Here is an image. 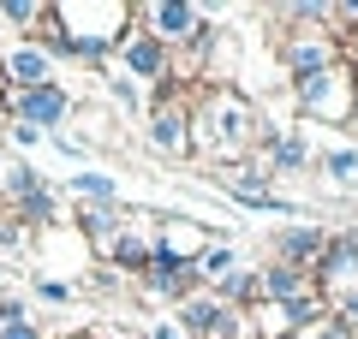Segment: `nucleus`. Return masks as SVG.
Here are the masks:
<instances>
[{
	"label": "nucleus",
	"instance_id": "7ed1b4c3",
	"mask_svg": "<svg viewBox=\"0 0 358 339\" xmlns=\"http://www.w3.org/2000/svg\"><path fill=\"white\" fill-rule=\"evenodd\" d=\"M287 101H293V113L310 131L317 126L322 131H352V119H358V66L341 60L317 77H299V84H287Z\"/></svg>",
	"mask_w": 358,
	"mask_h": 339
},
{
	"label": "nucleus",
	"instance_id": "1a4fd4ad",
	"mask_svg": "<svg viewBox=\"0 0 358 339\" xmlns=\"http://www.w3.org/2000/svg\"><path fill=\"white\" fill-rule=\"evenodd\" d=\"M6 107H13V119H24V126H36L42 137H48V131H60L78 113V101H72V89L54 77V84H36V89H6Z\"/></svg>",
	"mask_w": 358,
	"mask_h": 339
},
{
	"label": "nucleus",
	"instance_id": "6ab92c4d",
	"mask_svg": "<svg viewBox=\"0 0 358 339\" xmlns=\"http://www.w3.org/2000/svg\"><path fill=\"white\" fill-rule=\"evenodd\" d=\"M197 274H203V286L215 292L227 274H239V256H233L227 244H209V250H203V262H197Z\"/></svg>",
	"mask_w": 358,
	"mask_h": 339
},
{
	"label": "nucleus",
	"instance_id": "9d476101",
	"mask_svg": "<svg viewBox=\"0 0 358 339\" xmlns=\"http://www.w3.org/2000/svg\"><path fill=\"white\" fill-rule=\"evenodd\" d=\"M317 292L329 298V310L346 298V292H358V226H334V239H329V250H322V262H317Z\"/></svg>",
	"mask_w": 358,
	"mask_h": 339
},
{
	"label": "nucleus",
	"instance_id": "a878e982",
	"mask_svg": "<svg viewBox=\"0 0 358 339\" xmlns=\"http://www.w3.org/2000/svg\"><path fill=\"white\" fill-rule=\"evenodd\" d=\"M346 60H352V66H358V42H352V48H346Z\"/></svg>",
	"mask_w": 358,
	"mask_h": 339
},
{
	"label": "nucleus",
	"instance_id": "f8f14e48",
	"mask_svg": "<svg viewBox=\"0 0 358 339\" xmlns=\"http://www.w3.org/2000/svg\"><path fill=\"white\" fill-rule=\"evenodd\" d=\"M251 161L263 167L268 179H287V173H305V167H317V149H310L305 126H275V131L263 126V143H257Z\"/></svg>",
	"mask_w": 358,
	"mask_h": 339
},
{
	"label": "nucleus",
	"instance_id": "2eb2a0df",
	"mask_svg": "<svg viewBox=\"0 0 358 339\" xmlns=\"http://www.w3.org/2000/svg\"><path fill=\"white\" fill-rule=\"evenodd\" d=\"M305 292H317V280L299 268H275V262L257 268V303H299Z\"/></svg>",
	"mask_w": 358,
	"mask_h": 339
},
{
	"label": "nucleus",
	"instance_id": "412c9836",
	"mask_svg": "<svg viewBox=\"0 0 358 339\" xmlns=\"http://www.w3.org/2000/svg\"><path fill=\"white\" fill-rule=\"evenodd\" d=\"M6 137H13L18 149H30V143H42V131H36V126H24V119H13V126H6Z\"/></svg>",
	"mask_w": 358,
	"mask_h": 339
},
{
	"label": "nucleus",
	"instance_id": "f257e3e1",
	"mask_svg": "<svg viewBox=\"0 0 358 339\" xmlns=\"http://www.w3.org/2000/svg\"><path fill=\"white\" fill-rule=\"evenodd\" d=\"M263 143V107L251 89H203L192 107V161L227 167V161H251Z\"/></svg>",
	"mask_w": 358,
	"mask_h": 339
},
{
	"label": "nucleus",
	"instance_id": "b1692460",
	"mask_svg": "<svg viewBox=\"0 0 358 339\" xmlns=\"http://www.w3.org/2000/svg\"><path fill=\"white\" fill-rule=\"evenodd\" d=\"M155 339H185V333H179L173 322H155Z\"/></svg>",
	"mask_w": 358,
	"mask_h": 339
},
{
	"label": "nucleus",
	"instance_id": "4468645a",
	"mask_svg": "<svg viewBox=\"0 0 358 339\" xmlns=\"http://www.w3.org/2000/svg\"><path fill=\"white\" fill-rule=\"evenodd\" d=\"M209 226L203 220H185V214H162V232H155V250L162 256H173V262H203V250H209Z\"/></svg>",
	"mask_w": 358,
	"mask_h": 339
},
{
	"label": "nucleus",
	"instance_id": "5701e85b",
	"mask_svg": "<svg viewBox=\"0 0 358 339\" xmlns=\"http://www.w3.org/2000/svg\"><path fill=\"white\" fill-rule=\"evenodd\" d=\"M36 292H42V298H48V303H66V298H72V292H66L60 280H36Z\"/></svg>",
	"mask_w": 358,
	"mask_h": 339
},
{
	"label": "nucleus",
	"instance_id": "423d86ee",
	"mask_svg": "<svg viewBox=\"0 0 358 339\" xmlns=\"http://www.w3.org/2000/svg\"><path fill=\"white\" fill-rule=\"evenodd\" d=\"M215 185L227 190V197H239L245 209H263V214H287V220H305V214H299V202H287L281 190H275V179H268L257 161H227V167H215Z\"/></svg>",
	"mask_w": 358,
	"mask_h": 339
},
{
	"label": "nucleus",
	"instance_id": "cd10ccee",
	"mask_svg": "<svg viewBox=\"0 0 358 339\" xmlns=\"http://www.w3.org/2000/svg\"><path fill=\"white\" fill-rule=\"evenodd\" d=\"M352 131H358V119H352Z\"/></svg>",
	"mask_w": 358,
	"mask_h": 339
},
{
	"label": "nucleus",
	"instance_id": "39448f33",
	"mask_svg": "<svg viewBox=\"0 0 358 339\" xmlns=\"http://www.w3.org/2000/svg\"><path fill=\"white\" fill-rule=\"evenodd\" d=\"M203 89L185 84H162L150 96V149L167 155V161H192V107Z\"/></svg>",
	"mask_w": 358,
	"mask_h": 339
},
{
	"label": "nucleus",
	"instance_id": "20e7f679",
	"mask_svg": "<svg viewBox=\"0 0 358 339\" xmlns=\"http://www.w3.org/2000/svg\"><path fill=\"white\" fill-rule=\"evenodd\" d=\"M268 54H275V72H287V84H299V77H317L329 66H341L346 42L329 24H299V30H275L268 36Z\"/></svg>",
	"mask_w": 358,
	"mask_h": 339
},
{
	"label": "nucleus",
	"instance_id": "aec40b11",
	"mask_svg": "<svg viewBox=\"0 0 358 339\" xmlns=\"http://www.w3.org/2000/svg\"><path fill=\"white\" fill-rule=\"evenodd\" d=\"M0 339H48V327H42V322H30V315H18V322H6V327H0Z\"/></svg>",
	"mask_w": 358,
	"mask_h": 339
},
{
	"label": "nucleus",
	"instance_id": "f03ea898",
	"mask_svg": "<svg viewBox=\"0 0 358 339\" xmlns=\"http://www.w3.org/2000/svg\"><path fill=\"white\" fill-rule=\"evenodd\" d=\"M54 18L72 36L78 66H108L114 48L126 42V30L138 24V6H126V0H54Z\"/></svg>",
	"mask_w": 358,
	"mask_h": 339
},
{
	"label": "nucleus",
	"instance_id": "f3484780",
	"mask_svg": "<svg viewBox=\"0 0 358 339\" xmlns=\"http://www.w3.org/2000/svg\"><path fill=\"white\" fill-rule=\"evenodd\" d=\"M48 13V0H0V24H13V36H30Z\"/></svg>",
	"mask_w": 358,
	"mask_h": 339
},
{
	"label": "nucleus",
	"instance_id": "dca6fc26",
	"mask_svg": "<svg viewBox=\"0 0 358 339\" xmlns=\"http://www.w3.org/2000/svg\"><path fill=\"white\" fill-rule=\"evenodd\" d=\"M72 197H78V209H120V190H114V179L108 173H96V167H78L72 179Z\"/></svg>",
	"mask_w": 358,
	"mask_h": 339
},
{
	"label": "nucleus",
	"instance_id": "6e6552de",
	"mask_svg": "<svg viewBox=\"0 0 358 339\" xmlns=\"http://www.w3.org/2000/svg\"><path fill=\"white\" fill-rule=\"evenodd\" d=\"M329 226L322 220H293V226H275L268 232V262L275 268H299V274H317L322 250H329Z\"/></svg>",
	"mask_w": 358,
	"mask_h": 339
},
{
	"label": "nucleus",
	"instance_id": "ddd939ff",
	"mask_svg": "<svg viewBox=\"0 0 358 339\" xmlns=\"http://www.w3.org/2000/svg\"><path fill=\"white\" fill-rule=\"evenodd\" d=\"M0 72H6V89L54 84V60H48L30 36H0Z\"/></svg>",
	"mask_w": 358,
	"mask_h": 339
},
{
	"label": "nucleus",
	"instance_id": "4be33fe9",
	"mask_svg": "<svg viewBox=\"0 0 358 339\" xmlns=\"http://www.w3.org/2000/svg\"><path fill=\"white\" fill-rule=\"evenodd\" d=\"M334 322H346V327H358V292H346V298L334 303Z\"/></svg>",
	"mask_w": 358,
	"mask_h": 339
},
{
	"label": "nucleus",
	"instance_id": "393cba45",
	"mask_svg": "<svg viewBox=\"0 0 358 339\" xmlns=\"http://www.w3.org/2000/svg\"><path fill=\"white\" fill-rule=\"evenodd\" d=\"M13 126V107H6V89H0V131Z\"/></svg>",
	"mask_w": 358,
	"mask_h": 339
},
{
	"label": "nucleus",
	"instance_id": "0eeeda50",
	"mask_svg": "<svg viewBox=\"0 0 358 339\" xmlns=\"http://www.w3.org/2000/svg\"><path fill=\"white\" fill-rule=\"evenodd\" d=\"M203 18H209V13H203V6H192V0H143V6H138V24L150 30L167 54L192 48L197 30H203Z\"/></svg>",
	"mask_w": 358,
	"mask_h": 339
},
{
	"label": "nucleus",
	"instance_id": "bb28decb",
	"mask_svg": "<svg viewBox=\"0 0 358 339\" xmlns=\"http://www.w3.org/2000/svg\"><path fill=\"white\" fill-rule=\"evenodd\" d=\"M0 89H6V72H0Z\"/></svg>",
	"mask_w": 358,
	"mask_h": 339
},
{
	"label": "nucleus",
	"instance_id": "9b49d317",
	"mask_svg": "<svg viewBox=\"0 0 358 339\" xmlns=\"http://www.w3.org/2000/svg\"><path fill=\"white\" fill-rule=\"evenodd\" d=\"M108 66H120L131 84H155V89L173 77V54H167L143 24H131V30H126V42L114 48V60H108Z\"/></svg>",
	"mask_w": 358,
	"mask_h": 339
},
{
	"label": "nucleus",
	"instance_id": "a211bd4d",
	"mask_svg": "<svg viewBox=\"0 0 358 339\" xmlns=\"http://www.w3.org/2000/svg\"><path fill=\"white\" fill-rule=\"evenodd\" d=\"M317 173H322V179H358V149H352V143L317 149Z\"/></svg>",
	"mask_w": 358,
	"mask_h": 339
}]
</instances>
